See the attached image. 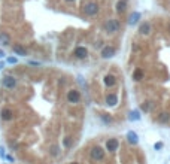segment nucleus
I'll list each match as a JSON object with an SVG mask.
<instances>
[{
  "mask_svg": "<svg viewBox=\"0 0 170 164\" xmlns=\"http://www.w3.org/2000/svg\"><path fill=\"white\" fill-rule=\"evenodd\" d=\"M6 160H8V161H9V163H14V161H15V160H14V157H12V155H6Z\"/></svg>",
  "mask_w": 170,
  "mask_h": 164,
  "instance_id": "cd10ccee",
  "label": "nucleus"
},
{
  "mask_svg": "<svg viewBox=\"0 0 170 164\" xmlns=\"http://www.w3.org/2000/svg\"><path fill=\"white\" fill-rule=\"evenodd\" d=\"M163 146H164L163 142H157V143L154 145V149H155V151H160V149H163Z\"/></svg>",
  "mask_w": 170,
  "mask_h": 164,
  "instance_id": "393cba45",
  "label": "nucleus"
},
{
  "mask_svg": "<svg viewBox=\"0 0 170 164\" xmlns=\"http://www.w3.org/2000/svg\"><path fill=\"white\" fill-rule=\"evenodd\" d=\"M139 20H140V14H139V12H133V14L128 17V24H130V26H134V24H137Z\"/></svg>",
  "mask_w": 170,
  "mask_h": 164,
  "instance_id": "6ab92c4d",
  "label": "nucleus"
},
{
  "mask_svg": "<svg viewBox=\"0 0 170 164\" xmlns=\"http://www.w3.org/2000/svg\"><path fill=\"white\" fill-rule=\"evenodd\" d=\"M118 148H120V140L118 139H109L106 142V151L115 152V151H118Z\"/></svg>",
  "mask_w": 170,
  "mask_h": 164,
  "instance_id": "9b49d317",
  "label": "nucleus"
},
{
  "mask_svg": "<svg viewBox=\"0 0 170 164\" xmlns=\"http://www.w3.org/2000/svg\"><path fill=\"white\" fill-rule=\"evenodd\" d=\"M0 158H2V160L6 158V152H5V148H3V146H0Z\"/></svg>",
  "mask_w": 170,
  "mask_h": 164,
  "instance_id": "a878e982",
  "label": "nucleus"
},
{
  "mask_svg": "<svg viewBox=\"0 0 170 164\" xmlns=\"http://www.w3.org/2000/svg\"><path fill=\"white\" fill-rule=\"evenodd\" d=\"M90 157H91L93 161H97V163L99 161H103L105 157H106V151L102 146H93L90 149Z\"/></svg>",
  "mask_w": 170,
  "mask_h": 164,
  "instance_id": "f03ea898",
  "label": "nucleus"
},
{
  "mask_svg": "<svg viewBox=\"0 0 170 164\" xmlns=\"http://www.w3.org/2000/svg\"><path fill=\"white\" fill-rule=\"evenodd\" d=\"M120 29H121V24L115 18H109L103 24V30L108 32V33H117V32H120Z\"/></svg>",
  "mask_w": 170,
  "mask_h": 164,
  "instance_id": "f257e3e1",
  "label": "nucleus"
},
{
  "mask_svg": "<svg viewBox=\"0 0 170 164\" xmlns=\"http://www.w3.org/2000/svg\"><path fill=\"white\" fill-rule=\"evenodd\" d=\"M100 120L103 121V123L106 124V125H109V124L114 123V120L109 117V115H106V114H100Z\"/></svg>",
  "mask_w": 170,
  "mask_h": 164,
  "instance_id": "5701e85b",
  "label": "nucleus"
},
{
  "mask_svg": "<svg viewBox=\"0 0 170 164\" xmlns=\"http://www.w3.org/2000/svg\"><path fill=\"white\" fill-rule=\"evenodd\" d=\"M127 140L130 145H137L139 143V137H137V134L134 133V131H128L127 133Z\"/></svg>",
  "mask_w": 170,
  "mask_h": 164,
  "instance_id": "a211bd4d",
  "label": "nucleus"
},
{
  "mask_svg": "<svg viewBox=\"0 0 170 164\" xmlns=\"http://www.w3.org/2000/svg\"><path fill=\"white\" fill-rule=\"evenodd\" d=\"M82 11L87 17H96L99 14V5H97V2H88L84 5Z\"/></svg>",
  "mask_w": 170,
  "mask_h": 164,
  "instance_id": "20e7f679",
  "label": "nucleus"
},
{
  "mask_svg": "<svg viewBox=\"0 0 170 164\" xmlns=\"http://www.w3.org/2000/svg\"><path fill=\"white\" fill-rule=\"evenodd\" d=\"M3 67H5V63H3V61H0V70H2Z\"/></svg>",
  "mask_w": 170,
  "mask_h": 164,
  "instance_id": "c756f323",
  "label": "nucleus"
},
{
  "mask_svg": "<svg viewBox=\"0 0 170 164\" xmlns=\"http://www.w3.org/2000/svg\"><path fill=\"white\" fill-rule=\"evenodd\" d=\"M100 55H102V58H105V60L112 58V57H115V55H117V48H115L114 45H106V46H103V49H102Z\"/></svg>",
  "mask_w": 170,
  "mask_h": 164,
  "instance_id": "423d86ee",
  "label": "nucleus"
},
{
  "mask_svg": "<svg viewBox=\"0 0 170 164\" xmlns=\"http://www.w3.org/2000/svg\"><path fill=\"white\" fill-rule=\"evenodd\" d=\"M66 2H73V0H66Z\"/></svg>",
  "mask_w": 170,
  "mask_h": 164,
  "instance_id": "2f4dec72",
  "label": "nucleus"
},
{
  "mask_svg": "<svg viewBox=\"0 0 170 164\" xmlns=\"http://www.w3.org/2000/svg\"><path fill=\"white\" fill-rule=\"evenodd\" d=\"M128 120H130V121H139V120H140V114H139V111H133V112H130Z\"/></svg>",
  "mask_w": 170,
  "mask_h": 164,
  "instance_id": "4be33fe9",
  "label": "nucleus"
},
{
  "mask_svg": "<svg viewBox=\"0 0 170 164\" xmlns=\"http://www.w3.org/2000/svg\"><path fill=\"white\" fill-rule=\"evenodd\" d=\"M11 35L6 33V32H0V45L3 46H9L11 45Z\"/></svg>",
  "mask_w": 170,
  "mask_h": 164,
  "instance_id": "dca6fc26",
  "label": "nucleus"
},
{
  "mask_svg": "<svg viewBox=\"0 0 170 164\" xmlns=\"http://www.w3.org/2000/svg\"><path fill=\"white\" fill-rule=\"evenodd\" d=\"M73 57L78 58V60H85V58L88 57V49H87L85 46H82V45L76 46V48L73 49Z\"/></svg>",
  "mask_w": 170,
  "mask_h": 164,
  "instance_id": "0eeeda50",
  "label": "nucleus"
},
{
  "mask_svg": "<svg viewBox=\"0 0 170 164\" xmlns=\"http://www.w3.org/2000/svg\"><path fill=\"white\" fill-rule=\"evenodd\" d=\"M155 120H157L158 124H167L170 121V114L169 112H160Z\"/></svg>",
  "mask_w": 170,
  "mask_h": 164,
  "instance_id": "2eb2a0df",
  "label": "nucleus"
},
{
  "mask_svg": "<svg viewBox=\"0 0 170 164\" xmlns=\"http://www.w3.org/2000/svg\"><path fill=\"white\" fill-rule=\"evenodd\" d=\"M69 164H79V163H76V161H72V163H69Z\"/></svg>",
  "mask_w": 170,
  "mask_h": 164,
  "instance_id": "7c9ffc66",
  "label": "nucleus"
},
{
  "mask_svg": "<svg viewBox=\"0 0 170 164\" xmlns=\"http://www.w3.org/2000/svg\"><path fill=\"white\" fill-rule=\"evenodd\" d=\"M5 55H6V54H5V51H3V49H0V58H3Z\"/></svg>",
  "mask_w": 170,
  "mask_h": 164,
  "instance_id": "c85d7f7f",
  "label": "nucleus"
},
{
  "mask_svg": "<svg viewBox=\"0 0 170 164\" xmlns=\"http://www.w3.org/2000/svg\"><path fill=\"white\" fill-rule=\"evenodd\" d=\"M106 103L109 105V106H115L117 103H118V94L117 93H109V94H106Z\"/></svg>",
  "mask_w": 170,
  "mask_h": 164,
  "instance_id": "ddd939ff",
  "label": "nucleus"
},
{
  "mask_svg": "<svg viewBox=\"0 0 170 164\" xmlns=\"http://www.w3.org/2000/svg\"><path fill=\"white\" fill-rule=\"evenodd\" d=\"M8 63H9V64H15V63H17V58H15V57H9V58H8Z\"/></svg>",
  "mask_w": 170,
  "mask_h": 164,
  "instance_id": "bb28decb",
  "label": "nucleus"
},
{
  "mask_svg": "<svg viewBox=\"0 0 170 164\" xmlns=\"http://www.w3.org/2000/svg\"><path fill=\"white\" fill-rule=\"evenodd\" d=\"M12 51H14L15 55H20V57H26L27 55V49L21 43H14L12 45Z\"/></svg>",
  "mask_w": 170,
  "mask_h": 164,
  "instance_id": "f8f14e48",
  "label": "nucleus"
},
{
  "mask_svg": "<svg viewBox=\"0 0 170 164\" xmlns=\"http://www.w3.org/2000/svg\"><path fill=\"white\" fill-rule=\"evenodd\" d=\"M127 6H128L127 0H118V2H117V11H118V12H124V11L127 9Z\"/></svg>",
  "mask_w": 170,
  "mask_h": 164,
  "instance_id": "aec40b11",
  "label": "nucleus"
},
{
  "mask_svg": "<svg viewBox=\"0 0 170 164\" xmlns=\"http://www.w3.org/2000/svg\"><path fill=\"white\" fill-rule=\"evenodd\" d=\"M131 78L134 79L136 82L142 81L143 78H145V72H143V69H140V67H136L134 70H133V75H131Z\"/></svg>",
  "mask_w": 170,
  "mask_h": 164,
  "instance_id": "4468645a",
  "label": "nucleus"
},
{
  "mask_svg": "<svg viewBox=\"0 0 170 164\" xmlns=\"http://www.w3.org/2000/svg\"><path fill=\"white\" fill-rule=\"evenodd\" d=\"M72 145H73V139H72V137H69V136H67V137H64V139H63V146H64L66 149H70V148H72Z\"/></svg>",
  "mask_w": 170,
  "mask_h": 164,
  "instance_id": "412c9836",
  "label": "nucleus"
},
{
  "mask_svg": "<svg viewBox=\"0 0 170 164\" xmlns=\"http://www.w3.org/2000/svg\"><path fill=\"white\" fill-rule=\"evenodd\" d=\"M0 120H2L3 123L12 121V120H14V111H12L11 108H3V109L0 111Z\"/></svg>",
  "mask_w": 170,
  "mask_h": 164,
  "instance_id": "6e6552de",
  "label": "nucleus"
},
{
  "mask_svg": "<svg viewBox=\"0 0 170 164\" xmlns=\"http://www.w3.org/2000/svg\"><path fill=\"white\" fill-rule=\"evenodd\" d=\"M66 99H67V103L78 105V103H81L82 96H81V93H79L76 88H70V90L67 91V94H66Z\"/></svg>",
  "mask_w": 170,
  "mask_h": 164,
  "instance_id": "7ed1b4c3",
  "label": "nucleus"
},
{
  "mask_svg": "<svg viewBox=\"0 0 170 164\" xmlns=\"http://www.w3.org/2000/svg\"><path fill=\"white\" fill-rule=\"evenodd\" d=\"M103 82H105V85H106V87L114 88V87L117 85V76H115V75H112V73H106V75L103 76Z\"/></svg>",
  "mask_w": 170,
  "mask_h": 164,
  "instance_id": "1a4fd4ad",
  "label": "nucleus"
},
{
  "mask_svg": "<svg viewBox=\"0 0 170 164\" xmlns=\"http://www.w3.org/2000/svg\"><path fill=\"white\" fill-rule=\"evenodd\" d=\"M49 155L52 158H57L60 155V146H58V143H51L49 145Z\"/></svg>",
  "mask_w": 170,
  "mask_h": 164,
  "instance_id": "f3484780",
  "label": "nucleus"
},
{
  "mask_svg": "<svg viewBox=\"0 0 170 164\" xmlns=\"http://www.w3.org/2000/svg\"><path fill=\"white\" fill-rule=\"evenodd\" d=\"M17 85H18V79L12 75H6L2 78V87L6 90H15Z\"/></svg>",
  "mask_w": 170,
  "mask_h": 164,
  "instance_id": "39448f33",
  "label": "nucleus"
},
{
  "mask_svg": "<svg viewBox=\"0 0 170 164\" xmlns=\"http://www.w3.org/2000/svg\"><path fill=\"white\" fill-rule=\"evenodd\" d=\"M149 109H151V102H148V100H146V102H143V103L140 105V111H143L145 114H146V112H149Z\"/></svg>",
  "mask_w": 170,
  "mask_h": 164,
  "instance_id": "b1692460",
  "label": "nucleus"
},
{
  "mask_svg": "<svg viewBox=\"0 0 170 164\" xmlns=\"http://www.w3.org/2000/svg\"><path fill=\"white\" fill-rule=\"evenodd\" d=\"M151 32H152V26H151V23H149V21H143V23L139 26V33H140V35L148 36Z\"/></svg>",
  "mask_w": 170,
  "mask_h": 164,
  "instance_id": "9d476101",
  "label": "nucleus"
}]
</instances>
